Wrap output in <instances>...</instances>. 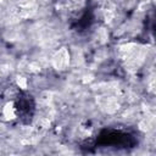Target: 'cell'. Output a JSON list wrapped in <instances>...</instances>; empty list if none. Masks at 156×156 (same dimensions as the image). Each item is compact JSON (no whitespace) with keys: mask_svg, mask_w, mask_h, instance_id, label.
<instances>
[{"mask_svg":"<svg viewBox=\"0 0 156 156\" xmlns=\"http://www.w3.org/2000/svg\"><path fill=\"white\" fill-rule=\"evenodd\" d=\"M99 145H112L115 147H132L135 144V140L132 135L123 133L121 130L105 129L102 130L96 140Z\"/></svg>","mask_w":156,"mask_h":156,"instance_id":"6da1fadb","label":"cell"},{"mask_svg":"<svg viewBox=\"0 0 156 156\" xmlns=\"http://www.w3.org/2000/svg\"><path fill=\"white\" fill-rule=\"evenodd\" d=\"M16 110H17V113L21 118H30L32 115H33V110H34V104H33V100L29 95H20L16 100Z\"/></svg>","mask_w":156,"mask_h":156,"instance_id":"7a4b0ae2","label":"cell"}]
</instances>
